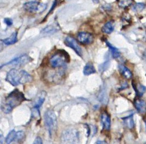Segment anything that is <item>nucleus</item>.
Masks as SVG:
<instances>
[{"mask_svg": "<svg viewBox=\"0 0 146 144\" xmlns=\"http://www.w3.org/2000/svg\"><path fill=\"white\" fill-rule=\"evenodd\" d=\"M93 2H94V3H98V2H99L100 0H93Z\"/></svg>", "mask_w": 146, "mask_h": 144, "instance_id": "nucleus-27", "label": "nucleus"}, {"mask_svg": "<svg viewBox=\"0 0 146 144\" xmlns=\"http://www.w3.org/2000/svg\"><path fill=\"white\" fill-rule=\"evenodd\" d=\"M78 38L79 42L84 45H88L91 44L93 42V35L87 32H80L78 35Z\"/></svg>", "mask_w": 146, "mask_h": 144, "instance_id": "nucleus-9", "label": "nucleus"}, {"mask_svg": "<svg viewBox=\"0 0 146 144\" xmlns=\"http://www.w3.org/2000/svg\"><path fill=\"white\" fill-rule=\"evenodd\" d=\"M31 61V58L29 55L27 54H24L19 57L13 59L12 61H11L10 62H9L6 64H4L3 66H1V68L6 65H13L14 66H22L25 65L26 64L30 62Z\"/></svg>", "mask_w": 146, "mask_h": 144, "instance_id": "nucleus-7", "label": "nucleus"}, {"mask_svg": "<svg viewBox=\"0 0 146 144\" xmlns=\"http://www.w3.org/2000/svg\"><path fill=\"white\" fill-rule=\"evenodd\" d=\"M134 106L137 110L141 114L146 113V102L142 99H136L134 101Z\"/></svg>", "mask_w": 146, "mask_h": 144, "instance_id": "nucleus-10", "label": "nucleus"}, {"mask_svg": "<svg viewBox=\"0 0 146 144\" xmlns=\"http://www.w3.org/2000/svg\"><path fill=\"white\" fill-rule=\"evenodd\" d=\"M26 100L23 92L18 89H15L6 97L5 102L1 106V110L5 113H10L13 108L18 107Z\"/></svg>", "mask_w": 146, "mask_h": 144, "instance_id": "nucleus-1", "label": "nucleus"}, {"mask_svg": "<svg viewBox=\"0 0 146 144\" xmlns=\"http://www.w3.org/2000/svg\"><path fill=\"white\" fill-rule=\"evenodd\" d=\"M17 32H14L12 34V35L8 38L1 40V41L5 44L6 45H12L15 44L18 41L17 38Z\"/></svg>", "mask_w": 146, "mask_h": 144, "instance_id": "nucleus-13", "label": "nucleus"}, {"mask_svg": "<svg viewBox=\"0 0 146 144\" xmlns=\"http://www.w3.org/2000/svg\"><path fill=\"white\" fill-rule=\"evenodd\" d=\"M96 72L93 64L92 62H88L84 66L83 69V73L84 75L88 76Z\"/></svg>", "mask_w": 146, "mask_h": 144, "instance_id": "nucleus-14", "label": "nucleus"}, {"mask_svg": "<svg viewBox=\"0 0 146 144\" xmlns=\"http://www.w3.org/2000/svg\"><path fill=\"white\" fill-rule=\"evenodd\" d=\"M4 22L9 26L13 25V20L10 18H6L4 19Z\"/></svg>", "mask_w": 146, "mask_h": 144, "instance_id": "nucleus-25", "label": "nucleus"}, {"mask_svg": "<svg viewBox=\"0 0 146 144\" xmlns=\"http://www.w3.org/2000/svg\"><path fill=\"white\" fill-rule=\"evenodd\" d=\"M70 62V56L64 50H59L50 59V63L52 67H60L64 66L66 63Z\"/></svg>", "mask_w": 146, "mask_h": 144, "instance_id": "nucleus-3", "label": "nucleus"}, {"mask_svg": "<svg viewBox=\"0 0 146 144\" xmlns=\"http://www.w3.org/2000/svg\"><path fill=\"white\" fill-rule=\"evenodd\" d=\"M105 43H106L107 46L109 48L113 57L115 58H117L119 57L120 55V53L119 51V50L116 48L113 47L111 43H110L108 41H107L106 40H105Z\"/></svg>", "mask_w": 146, "mask_h": 144, "instance_id": "nucleus-17", "label": "nucleus"}, {"mask_svg": "<svg viewBox=\"0 0 146 144\" xmlns=\"http://www.w3.org/2000/svg\"><path fill=\"white\" fill-rule=\"evenodd\" d=\"M118 5L121 8H127L133 3V0H117Z\"/></svg>", "mask_w": 146, "mask_h": 144, "instance_id": "nucleus-20", "label": "nucleus"}, {"mask_svg": "<svg viewBox=\"0 0 146 144\" xmlns=\"http://www.w3.org/2000/svg\"><path fill=\"white\" fill-rule=\"evenodd\" d=\"M114 30L113 22L112 21H109L106 23L104 26L102 27V31L105 34H111Z\"/></svg>", "mask_w": 146, "mask_h": 144, "instance_id": "nucleus-15", "label": "nucleus"}, {"mask_svg": "<svg viewBox=\"0 0 146 144\" xmlns=\"http://www.w3.org/2000/svg\"><path fill=\"white\" fill-rule=\"evenodd\" d=\"M46 95V92L44 91H42L40 92V94H38L37 98H36L35 105L33 108L39 109L42 106L43 104V102L45 100V97Z\"/></svg>", "mask_w": 146, "mask_h": 144, "instance_id": "nucleus-12", "label": "nucleus"}, {"mask_svg": "<svg viewBox=\"0 0 146 144\" xmlns=\"http://www.w3.org/2000/svg\"><path fill=\"white\" fill-rule=\"evenodd\" d=\"M97 144H100V143H104V144H106V142H104V141H98L97 142Z\"/></svg>", "mask_w": 146, "mask_h": 144, "instance_id": "nucleus-28", "label": "nucleus"}, {"mask_svg": "<svg viewBox=\"0 0 146 144\" xmlns=\"http://www.w3.org/2000/svg\"><path fill=\"white\" fill-rule=\"evenodd\" d=\"M78 133L74 129H69L64 132L62 136L63 143H77Z\"/></svg>", "mask_w": 146, "mask_h": 144, "instance_id": "nucleus-6", "label": "nucleus"}, {"mask_svg": "<svg viewBox=\"0 0 146 144\" xmlns=\"http://www.w3.org/2000/svg\"><path fill=\"white\" fill-rule=\"evenodd\" d=\"M119 71H120V73L125 78H126L127 79H130L132 77L133 74L127 67L123 65L119 66Z\"/></svg>", "mask_w": 146, "mask_h": 144, "instance_id": "nucleus-16", "label": "nucleus"}, {"mask_svg": "<svg viewBox=\"0 0 146 144\" xmlns=\"http://www.w3.org/2000/svg\"><path fill=\"white\" fill-rule=\"evenodd\" d=\"M56 29H55V27L52 26H48L42 30V33L46 34H52L56 32Z\"/></svg>", "mask_w": 146, "mask_h": 144, "instance_id": "nucleus-22", "label": "nucleus"}, {"mask_svg": "<svg viewBox=\"0 0 146 144\" xmlns=\"http://www.w3.org/2000/svg\"><path fill=\"white\" fill-rule=\"evenodd\" d=\"M101 118L104 129L109 130L111 127V119L109 115L106 112H104L102 114Z\"/></svg>", "mask_w": 146, "mask_h": 144, "instance_id": "nucleus-11", "label": "nucleus"}, {"mask_svg": "<svg viewBox=\"0 0 146 144\" xmlns=\"http://www.w3.org/2000/svg\"><path fill=\"white\" fill-rule=\"evenodd\" d=\"M47 6L36 1L28 2L24 5V9L31 13H41L46 9Z\"/></svg>", "mask_w": 146, "mask_h": 144, "instance_id": "nucleus-5", "label": "nucleus"}, {"mask_svg": "<svg viewBox=\"0 0 146 144\" xmlns=\"http://www.w3.org/2000/svg\"></svg>", "mask_w": 146, "mask_h": 144, "instance_id": "nucleus-29", "label": "nucleus"}, {"mask_svg": "<svg viewBox=\"0 0 146 144\" xmlns=\"http://www.w3.org/2000/svg\"><path fill=\"white\" fill-rule=\"evenodd\" d=\"M6 80L13 86H18L20 84L31 82L33 78L29 73L24 70L19 71L16 69H13L7 72Z\"/></svg>", "mask_w": 146, "mask_h": 144, "instance_id": "nucleus-2", "label": "nucleus"}, {"mask_svg": "<svg viewBox=\"0 0 146 144\" xmlns=\"http://www.w3.org/2000/svg\"><path fill=\"white\" fill-rule=\"evenodd\" d=\"M44 122L50 136H51L57 127V117L54 111L48 110L46 112L44 116Z\"/></svg>", "mask_w": 146, "mask_h": 144, "instance_id": "nucleus-4", "label": "nucleus"}, {"mask_svg": "<svg viewBox=\"0 0 146 144\" xmlns=\"http://www.w3.org/2000/svg\"><path fill=\"white\" fill-rule=\"evenodd\" d=\"M145 8V5L144 3H138L137 4H135L133 7V9L134 11L136 12H140L141 11H142Z\"/></svg>", "mask_w": 146, "mask_h": 144, "instance_id": "nucleus-23", "label": "nucleus"}, {"mask_svg": "<svg viewBox=\"0 0 146 144\" xmlns=\"http://www.w3.org/2000/svg\"><path fill=\"white\" fill-rule=\"evenodd\" d=\"M33 144H43V141L42 140V139L40 137H36L35 140V141L33 142Z\"/></svg>", "mask_w": 146, "mask_h": 144, "instance_id": "nucleus-26", "label": "nucleus"}, {"mask_svg": "<svg viewBox=\"0 0 146 144\" xmlns=\"http://www.w3.org/2000/svg\"><path fill=\"white\" fill-rule=\"evenodd\" d=\"M16 134H17V132L14 129L11 130L9 133L8 135L6 137V143L7 144H10L12 142L15 141V138H16Z\"/></svg>", "mask_w": 146, "mask_h": 144, "instance_id": "nucleus-18", "label": "nucleus"}, {"mask_svg": "<svg viewBox=\"0 0 146 144\" xmlns=\"http://www.w3.org/2000/svg\"><path fill=\"white\" fill-rule=\"evenodd\" d=\"M134 88L135 90L136 91L137 95L139 96H141L143 95V93L146 91V88L143 85L141 84H137V85H135L134 84H133Z\"/></svg>", "mask_w": 146, "mask_h": 144, "instance_id": "nucleus-19", "label": "nucleus"}, {"mask_svg": "<svg viewBox=\"0 0 146 144\" xmlns=\"http://www.w3.org/2000/svg\"><path fill=\"white\" fill-rule=\"evenodd\" d=\"M24 136H25V134H24V133L23 131L17 132L16 138H15V141L18 142V143L21 142V141L24 139Z\"/></svg>", "mask_w": 146, "mask_h": 144, "instance_id": "nucleus-24", "label": "nucleus"}, {"mask_svg": "<svg viewBox=\"0 0 146 144\" xmlns=\"http://www.w3.org/2000/svg\"><path fill=\"white\" fill-rule=\"evenodd\" d=\"M123 120L127 126H128V127L129 128H132L134 127V121L132 115L123 118Z\"/></svg>", "mask_w": 146, "mask_h": 144, "instance_id": "nucleus-21", "label": "nucleus"}, {"mask_svg": "<svg viewBox=\"0 0 146 144\" xmlns=\"http://www.w3.org/2000/svg\"><path fill=\"white\" fill-rule=\"evenodd\" d=\"M65 45L73 49V50L76 52V54H78L80 57H82L83 52L82 48L79 45L77 41L71 36H67L64 42Z\"/></svg>", "mask_w": 146, "mask_h": 144, "instance_id": "nucleus-8", "label": "nucleus"}]
</instances>
